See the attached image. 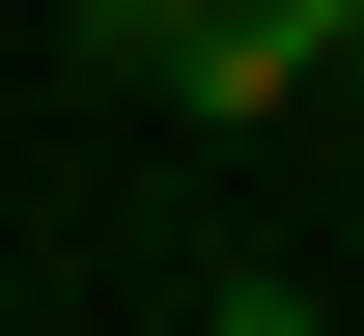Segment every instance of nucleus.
<instances>
[{
  "instance_id": "f03ea898",
  "label": "nucleus",
  "mask_w": 364,
  "mask_h": 336,
  "mask_svg": "<svg viewBox=\"0 0 364 336\" xmlns=\"http://www.w3.org/2000/svg\"><path fill=\"white\" fill-rule=\"evenodd\" d=\"M196 28H225V0H112V56H140V85H168V56H196Z\"/></svg>"
},
{
  "instance_id": "f257e3e1",
  "label": "nucleus",
  "mask_w": 364,
  "mask_h": 336,
  "mask_svg": "<svg viewBox=\"0 0 364 336\" xmlns=\"http://www.w3.org/2000/svg\"><path fill=\"white\" fill-rule=\"evenodd\" d=\"M336 56H364V0H225V28H196L168 85H196V112H225V141H252V112H309Z\"/></svg>"
}]
</instances>
